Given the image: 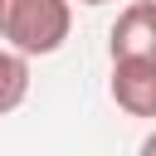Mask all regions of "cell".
Listing matches in <instances>:
<instances>
[{
	"instance_id": "6da1fadb",
	"label": "cell",
	"mask_w": 156,
	"mask_h": 156,
	"mask_svg": "<svg viewBox=\"0 0 156 156\" xmlns=\"http://www.w3.org/2000/svg\"><path fill=\"white\" fill-rule=\"evenodd\" d=\"M73 29L68 0H0V39L29 58L58 54Z\"/></svg>"
},
{
	"instance_id": "7a4b0ae2",
	"label": "cell",
	"mask_w": 156,
	"mask_h": 156,
	"mask_svg": "<svg viewBox=\"0 0 156 156\" xmlns=\"http://www.w3.org/2000/svg\"><path fill=\"white\" fill-rule=\"evenodd\" d=\"M112 102L127 117H156V58H112Z\"/></svg>"
},
{
	"instance_id": "3957f363",
	"label": "cell",
	"mask_w": 156,
	"mask_h": 156,
	"mask_svg": "<svg viewBox=\"0 0 156 156\" xmlns=\"http://www.w3.org/2000/svg\"><path fill=\"white\" fill-rule=\"evenodd\" d=\"M112 58H156V5L136 0L117 15L112 34H107Z\"/></svg>"
},
{
	"instance_id": "277c9868",
	"label": "cell",
	"mask_w": 156,
	"mask_h": 156,
	"mask_svg": "<svg viewBox=\"0 0 156 156\" xmlns=\"http://www.w3.org/2000/svg\"><path fill=\"white\" fill-rule=\"evenodd\" d=\"M24 98H29V54H20L0 39V117L15 112Z\"/></svg>"
},
{
	"instance_id": "5b68a950",
	"label": "cell",
	"mask_w": 156,
	"mask_h": 156,
	"mask_svg": "<svg viewBox=\"0 0 156 156\" xmlns=\"http://www.w3.org/2000/svg\"><path fill=\"white\" fill-rule=\"evenodd\" d=\"M141 156H156V132H151V136H141Z\"/></svg>"
},
{
	"instance_id": "8992f818",
	"label": "cell",
	"mask_w": 156,
	"mask_h": 156,
	"mask_svg": "<svg viewBox=\"0 0 156 156\" xmlns=\"http://www.w3.org/2000/svg\"><path fill=\"white\" fill-rule=\"evenodd\" d=\"M78 5H107V0H78Z\"/></svg>"
},
{
	"instance_id": "52a82bcc",
	"label": "cell",
	"mask_w": 156,
	"mask_h": 156,
	"mask_svg": "<svg viewBox=\"0 0 156 156\" xmlns=\"http://www.w3.org/2000/svg\"><path fill=\"white\" fill-rule=\"evenodd\" d=\"M146 5H156V0H146Z\"/></svg>"
}]
</instances>
